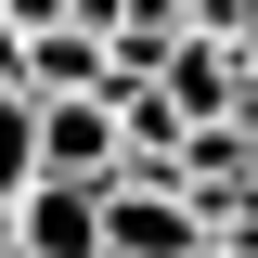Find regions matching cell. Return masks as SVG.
<instances>
[{
	"label": "cell",
	"instance_id": "cell-1",
	"mask_svg": "<svg viewBox=\"0 0 258 258\" xmlns=\"http://www.w3.org/2000/svg\"><path fill=\"white\" fill-rule=\"evenodd\" d=\"M103 245L116 258H194V245H220V220L168 168H129V181H103Z\"/></svg>",
	"mask_w": 258,
	"mask_h": 258
},
{
	"label": "cell",
	"instance_id": "cell-2",
	"mask_svg": "<svg viewBox=\"0 0 258 258\" xmlns=\"http://www.w3.org/2000/svg\"><path fill=\"white\" fill-rule=\"evenodd\" d=\"M39 181H129V116L103 91L39 103Z\"/></svg>",
	"mask_w": 258,
	"mask_h": 258
},
{
	"label": "cell",
	"instance_id": "cell-3",
	"mask_svg": "<svg viewBox=\"0 0 258 258\" xmlns=\"http://www.w3.org/2000/svg\"><path fill=\"white\" fill-rule=\"evenodd\" d=\"M26 91H39V103L116 91V39H103V26H78V13H64V26H39V39H26Z\"/></svg>",
	"mask_w": 258,
	"mask_h": 258
},
{
	"label": "cell",
	"instance_id": "cell-4",
	"mask_svg": "<svg viewBox=\"0 0 258 258\" xmlns=\"http://www.w3.org/2000/svg\"><path fill=\"white\" fill-rule=\"evenodd\" d=\"M26 258H116L103 245V181H26Z\"/></svg>",
	"mask_w": 258,
	"mask_h": 258
},
{
	"label": "cell",
	"instance_id": "cell-5",
	"mask_svg": "<svg viewBox=\"0 0 258 258\" xmlns=\"http://www.w3.org/2000/svg\"><path fill=\"white\" fill-rule=\"evenodd\" d=\"M26 181H39V91L0 78V194H26Z\"/></svg>",
	"mask_w": 258,
	"mask_h": 258
},
{
	"label": "cell",
	"instance_id": "cell-6",
	"mask_svg": "<svg viewBox=\"0 0 258 258\" xmlns=\"http://www.w3.org/2000/svg\"><path fill=\"white\" fill-rule=\"evenodd\" d=\"M0 13H13V26L39 39V26H64V13H78V0H0Z\"/></svg>",
	"mask_w": 258,
	"mask_h": 258
},
{
	"label": "cell",
	"instance_id": "cell-7",
	"mask_svg": "<svg viewBox=\"0 0 258 258\" xmlns=\"http://www.w3.org/2000/svg\"><path fill=\"white\" fill-rule=\"evenodd\" d=\"M0 78L26 91V26H13V13H0Z\"/></svg>",
	"mask_w": 258,
	"mask_h": 258
},
{
	"label": "cell",
	"instance_id": "cell-8",
	"mask_svg": "<svg viewBox=\"0 0 258 258\" xmlns=\"http://www.w3.org/2000/svg\"><path fill=\"white\" fill-rule=\"evenodd\" d=\"M0 258H26V194H0Z\"/></svg>",
	"mask_w": 258,
	"mask_h": 258
},
{
	"label": "cell",
	"instance_id": "cell-9",
	"mask_svg": "<svg viewBox=\"0 0 258 258\" xmlns=\"http://www.w3.org/2000/svg\"><path fill=\"white\" fill-rule=\"evenodd\" d=\"M194 258H232V245H194Z\"/></svg>",
	"mask_w": 258,
	"mask_h": 258
}]
</instances>
